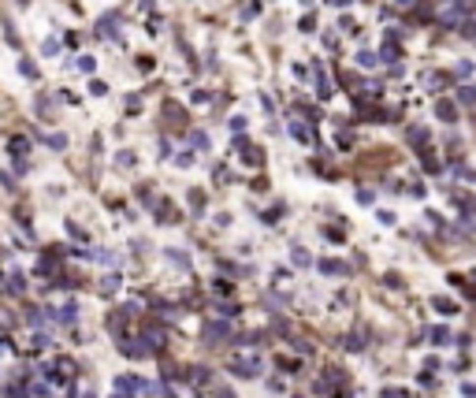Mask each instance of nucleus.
Returning a JSON list of instances; mask_svg holds the SVG:
<instances>
[{
	"label": "nucleus",
	"instance_id": "1",
	"mask_svg": "<svg viewBox=\"0 0 476 398\" xmlns=\"http://www.w3.org/2000/svg\"><path fill=\"white\" fill-rule=\"evenodd\" d=\"M231 372L234 376H246V380H250V376H260V357L257 354H238L231 361Z\"/></svg>",
	"mask_w": 476,
	"mask_h": 398
},
{
	"label": "nucleus",
	"instance_id": "2",
	"mask_svg": "<svg viewBox=\"0 0 476 398\" xmlns=\"http://www.w3.org/2000/svg\"><path fill=\"white\" fill-rule=\"evenodd\" d=\"M234 153H242V164H250V168H260V149H257V145H250L242 134H234Z\"/></svg>",
	"mask_w": 476,
	"mask_h": 398
},
{
	"label": "nucleus",
	"instance_id": "3",
	"mask_svg": "<svg viewBox=\"0 0 476 398\" xmlns=\"http://www.w3.org/2000/svg\"><path fill=\"white\" fill-rule=\"evenodd\" d=\"M227 335H231V328H227L223 320H209L205 324V342H223Z\"/></svg>",
	"mask_w": 476,
	"mask_h": 398
},
{
	"label": "nucleus",
	"instance_id": "4",
	"mask_svg": "<svg viewBox=\"0 0 476 398\" xmlns=\"http://www.w3.org/2000/svg\"><path fill=\"white\" fill-rule=\"evenodd\" d=\"M142 346H145V350H164V346H167V335H164L160 328H145Z\"/></svg>",
	"mask_w": 476,
	"mask_h": 398
},
{
	"label": "nucleus",
	"instance_id": "5",
	"mask_svg": "<svg viewBox=\"0 0 476 398\" xmlns=\"http://www.w3.org/2000/svg\"><path fill=\"white\" fill-rule=\"evenodd\" d=\"M116 391H145V380H138V376H116Z\"/></svg>",
	"mask_w": 476,
	"mask_h": 398
},
{
	"label": "nucleus",
	"instance_id": "6",
	"mask_svg": "<svg viewBox=\"0 0 476 398\" xmlns=\"http://www.w3.org/2000/svg\"><path fill=\"white\" fill-rule=\"evenodd\" d=\"M60 320H63V324H75L78 320V302H63V309H60Z\"/></svg>",
	"mask_w": 476,
	"mask_h": 398
},
{
	"label": "nucleus",
	"instance_id": "7",
	"mask_svg": "<svg viewBox=\"0 0 476 398\" xmlns=\"http://www.w3.org/2000/svg\"><path fill=\"white\" fill-rule=\"evenodd\" d=\"M320 272H324V276H346V264L343 261H320Z\"/></svg>",
	"mask_w": 476,
	"mask_h": 398
},
{
	"label": "nucleus",
	"instance_id": "8",
	"mask_svg": "<svg viewBox=\"0 0 476 398\" xmlns=\"http://www.w3.org/2000/svg\"><path fill=\"white\" fill-rule=\"evenodd\" d=\"M290 134L298 138V142H313V130L305 127V123H298V119H294V123H290Z\"/></svg>",
	"mask_w": 476,
	"mask_h": 398
},
{
	"label": "nucleus",
	"instance_id": "9",
	"mask_svg": "<svg viewBox=\"0 0 476 398\" xmlns=\"http://www.w3.org/2000/svg\"><path fill=\"white\" fill-rule=\"evenodd\" d=\"M26 149H30V138H11V142H8V153H11V156H23Z\"/></svg>",
	"mask_w": 476,
	"mask_h": 398
},
{
	"label": "nucleus",
	"instance_id": "10",
	"mask_svg": "<svg viewBox=\"0 0 476 398\" xmlns=\"http://www.w3.org/2000/svg\"><path fill=\"white\" fill-rule=\"evenodd\" d=\"M290 261L298 264V268H309V264H313V257L305 253V249H301V246H294V249H290Z\"/></svg>",
	"mask_w": 476,
	"mask_h": 398
},
{
	"label": "nucleus",
	"instance_id": "11",
	"mask_svg": "<svg viewBox=\"0 0 476 398\" xmlns=\"http://www.w3.org/2000/svg\"><path fill=\"white\" fill-rule=\"evenodd\" d=\"M190 380L197 383V387H205V383L212 380V372H209V368H201V365H197V368H190Z\"/></svg>",
	"mask_w": 476,
	"mask_h": 398
},
{
	"label": "nucleus",
	"instance_id": "12",
	"mask_svg": "<svg viewBox=\"0 0 476 398\" xmlns=\"http://www.w3.org/2000/svg\"><path fill=\"white\" fill-rule=\"evenodd\" d=\"M428 339H432L435 346H443V342H450V331H446V328H432V331H428Z\"/></svg>",
	"mask_w": 476,
	"mask_h": 398
},
{
	"label": "nucleus",
	"instance_id": "13",
	"mask_svg": "<svg viewBox=\"0 0 476 398\" xmlns=\"http://www.w3.org/2000/svg\"><path fill=\"white\" fill-rule=\"evenodd\" d=\"M30 395H33V398H49L52 387H49V383H30Z\"/></svg>",
	"mask_w": 476,
	"mask_h": 398
},
{
	"label": "nucleus",
	"instance_id": "14",
	"mask_svg": "<svg viewBox=\"0 0 476 398\" xmlns=\"http://www.w3.org/2000/svg\"><path fill=\"white\" fill-rule=\"evenodd\" d=\"M23 287H26L23 272H11V279H8V290H15V294H19V290H23Z\"/></svg>",
	"mask_w": 476,
	"mask_h": 398
},
{
	"label": "nucleus",
	"instance_id": "15",
	"mask_svg": "<svg viewBox=\"0 0 476 398\" xmlns=\"http://www.w3.org/2000/svg\"><path fill=\"white\" fill-rule=\"evenodd\" d=\"M119 287V276H108V279H100V294H112Z\"/></svg>",
	"mask_w": 476,
	"mask_h": 398
},
{
	"label": "nucleus",
	"instance_id": "16",
	"mask_svg": "<svg viewBox=\"0 0 476 398\" xmlns=\"http://www.w3.org/2000/svg\"><path fill=\"white\" fill-rule=\"evenodd\" d=\"M45 142H49L52 149H67V138L63 134H45Z\"/></svg>",
	"mask_w": 476,
	"mask_h": 398
},
{
	"label": "nucleus",
	"instance_id": "17",
	"mask_svg": "<svg viewBox=\"0 0 476 398\" xmlns=\"http://www.w3.org/2000/svg\"><path fill=\"white\" fill-rule=\"evenodd\" d=\"M93 67H97L93 56H82V60H78V71H82V75H93Z\"/></svg>",
	"mask_w": 476,
	"mask_h": 398
},
{
	"label": "nucleus",
	"instance_id": "18",
	"mask_svg": "<svg viewBox=\"0 0 476 398\" xmlns=\"http://www.w3.org/2000/svg\"><path fill=\"white\" fill-rule=\"evenodd\" d=\"M193 145H197V149H209V134H205V130H193Z\"/></svg>",
	"mask_w": 476,
	"mask_h": 398
},
{
	"label": "nucleus",
	"instance_id": "19",
	"mask_svg": "<svg viewBox=\"0 0 476 398\" xmlns=\"http://www.w3.org/2000/svg\"><path fill=\"white\" fill-rule=\"evenodd\" d=\"M435 309H439V313H454V302H446V298H435Z\"/></svg>",
	"mask_w": 476,
	"mask_h": 398
},
{
	"label": "nucleus",
	"instance_id": "20",
	"mask_svg": "<svg viewBox=\"0 0 476 398\" xmlns=\"http://www.w3.org/2000/svg\"><path fill=\"white\" fill-rule=\"evenodd\" d=\"M134 160H138V156H134L130 149H123V153H119V164H123V168H134Z\"/></svg>",
	"mask_w": 476,
	"mask_h": 398
},
{
	"label": "nucleus",
	"instance_id": "21",
	"mask_svg": "<svg viewBox=\"0 0 476 398\" xmlns=\"http://www.w3.org/2000/svg\"><path fill=\"white\" fill-rule=\"evenodd\" d=\"M167 257H171V261H175L179 268H190V257H186V253H175V249H171V253H167Z\"/></svg>",
	"mask_w": 476,
	"mask_h": 398
},
{
	"label": "nucleus",
	"instance_id": "22",
	"mask_svg": "<svg viewBox=\"0 0 476 398\" xmlns=\"http://www.w3.org/2000/svg\"><path fill=\"white\" fill-rule=\"evenodd\" d=\"M19 71H23V75H26V78H37V67H33L30 60H23V63H19Z\"/></svg>",
	"mask_w": 476,
	"mask_h": 398
},
{
	"label": "nucleus",
	"instance_id": "23",
	"mask_svg": "<svg viewBox=\"0 0 476 398\" xmlns=\"http://www.w3.org/2000/svg\"><path fill=\"white\" fill-rule=\"evenodd\" d=\"M190 205L201 212V205H205V194H201V190H190Z\"/></svg>",
	"mask_w": 476,
	"mask_h": 398
},
{
	"label": "nucleus",
	"instance_id": "24",
	"mask_svg": "<svg viewBox=\"0 0 476 398\" xmlns=\"http://www.w3.org/2000/svg\"><path fill=\"white\" fill-rule=\"evenodd\" d=\"M220 313H223V316H234V313H238V305H234V302H220Z\"/></svg>",
	"mask_w": 476,
	"mask_h": 398
},
{
	"label": "nucleus",
	"instance_id": "25",
	"mask_svg": "<svg viewBox=\"0 0 476 398\" xmlns=\"http://www.w3.org/2000/svg\"><path fill=\"white\" fill-rule=\"evenodd\" d=\"M365 346V339H361V335H350V339H346V350H361Z\"/></svg>",
	"mask_w": 476,
	"mask_h": 398
},
{
	"label": "nucleus",
	"instance_id": "26",
	"mask_svg": "<svg viewBox=\"0 0 476 398\" xmlns=\"http://www.w3.org/2000/svg\"><path fill=\"white\" fill-rule=\"evenodd\" d=\"M357 63H361V67H372V63H376V56H372V52H361Z\"/></svg>",
	"mask_w": 476,
	"mask_h": 398
},
{
	"label": "nucleus",
	"instance_id": "27",
	"mask_svg": "<svg viewBox=\"0 0 476 398\" xmlns=\"http://www.w3.org/2000/svg\"><path fill=\"white\" fill-rule=\"evenodd\" d=\"M231 130H234V134H242V130H246V119L234 116V119H231Z\"/></svg>",
	"mask_w": 476,
	"mask_h": 398
},
{
	"label": "nucleus",
	"instance_id": "28",
	"mask_svg": "<svg viewBox=\"0 0 476 398\" xmlns=\"http://www.w3.org/2000/svg\"><path fill=\"white\" fill-rule=\"evenodd\" d=\"M41 52H45V56H56L60 45H56V41H45V45H41Z\"/></svg>",
	"mask_w": 476,
	"mask_h": 398
},
{
	"label": "nucleus",
	"instance_id": "29",
	"mask_svg": "<svg viewBox=\"0 0 476 398\" xmlns=\"http://www.w3.org/2000/svg\"><path fill=\"white\" fill-rule=\"evenodd\" d=\"M439 116H443V119H454V104L443 101V104H439Z\"/></svg>",
	"mask_w": 476,
	"mask_h": 398
},
{
	"label": "nucleus",
	"instance_id": "30",
	"mask_svg": "<svg viewBox=\"0 0 476 398\" xmlns=\"http://www.w3.org/2000/svg\"><path fill=\"white\" fill-rule=\"evenodd\" d=\"M0 186H4V190H15V183H11L8 171H0Z\"/></svg>",
	"mask_w": 476,
	"mask_h": 398
},
{
	"label": "nucleus",
	"instance_id": "31",
	"mask_svg": "<svg viewBox=\"0 0 476 398\" xmlns=\"http://www.w3.org/2000/svg\"><path fill=\"white\" fill-rule=\"evenodd\" d=\"M175 160H179V164H183V168H190V164H193V153H179Z\"/></svg>",
	"mask_w": 476,
	"mask_h": 398
},
{
	"label": "nucleus",
	"instance_id": "32",
	"mask_svg": "<svg viewBox=\"0 0 476 398\" xmlns=\"http://www.w3.org/2000/svg\"><path fill=\"white\" fill-rule=\"evenodd\" d=\"M212 290H216V294H227V290H231V283H223V279H216V283H212Z\"/></svg>",
	"mask_w": 476,
	"mask_h": 398
},
{
	"label": "nucleus",
	"instance_id": "33",
	"mask_svg": "<svg viewBox=\"0 0 476 398\" xmlns=\"http://www.w3.org/2000/svg\"><path fill=\"white\" fill-rule=\"evenodd\" d=\"M461 101H465V104H476V90H465V93H461Z\"/></svg>",
	"mask_w": 476,
	"mask_h": 398
},
{
	"label": "nucleus",
	"instance_id": "34",
	"mask_svg": "<svg viewBox=\"0 0 476 398\" xmlns=\"http://www.w3.org/2000/svg\"><path fill=\"white\" fill-rule=\"evenodd\" d=\"M383 398H406V391H383Z\"/></svg>",
	"mask_w": 476,
	"mask_h": 398
},
{
	"label": "nucleus",
	"instance_id": "35",
	"mask_svg": "<svg viewBox=\"0 0 476 398\" xmlns=\"http://www.w3.org/2000/svg\"><path fill=\"white\" fill-rule=\"evenodd\" d=\"M216 398H234V395H231V391L223 387V391H216Z\"/></svg>",
	"mask_w": 476,
	"mask_h": 398
},
{
	"label": "nucleus",
	"instance_id": "36",
	"mask_svg": "<svg viewBox=\"0 0 476 398\" xmlns=\"http://www.w3.org/2000/svg\"><path fill=\"white\" fill-rule=\"evenodd\" d=\"M82 398H97V395H93V391H86V395H82Z\"/></svg>",
	"mask_w": 476,
	"mask_h": 398
},
{
	"label": "nucleus",
	"instance_id": "37",
	"mask_svg": "<svg viewBox=\"0 0 476 398\" xmlns=\"http://www.w3.org/2000/svg\"><path fill=\"white\" fill-rule=\"evenodd\" d=\"M116 398H127V395H116Z\"/></svg>",
	"mask_w": 476,
	"mask_h": 398
}]
</instances>
